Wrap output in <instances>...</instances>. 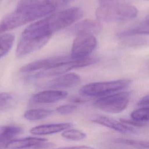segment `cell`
Masks as SVG:
<instances>
[{"instance_id":"1","label":"cell","mask_w":149,"mask_h":149,"mask_svg":"<svg viewBox=\"0 0 149 149\" xmlns=\"http://www.w3.org/2000/svg\"><path fill=\"white\" fill-rule=\"evenodd\" d=\"M83 15V10L77 7H73L56 12L36 22L27 27L22 34L26 36H51L80 19Z\"/></svg>"},{"instance_id":"2","label":"cell","mask_w":149,"mask_h":149,"mask_svg":"<svg viewBox=\"0 0 149 149\" xmlns=\"http://www.w3.org/2000/svg\"><path fill=\"white\" fill-rule=\"evenodd\" d=\"M52 5L30 6L16 8L0 22V34L23 26L30 22L47 16L56 10Z\"/></svg>"},{"instance_id":"3","label":"cell","mask_w":149,"mask_h":149,"mask_svg":"<svg viewBox=\"0 0 149 149\" xmlns=\"http://www.w3.org/2000/svg\"><path fill=\"white\" fill-rule=\"evenodd\" d=\"M137 8L129 3L113 2L101 5L95 12L98 20L108 22H123L131 20L137 15Z\"/></svg>"},{"instance_id":"4","label":"cell","mask_w":149,"mask_h":149,"mask_svg":"<svg viewBox=\"0 0 149 149\" xmlns=\"http://www.w3.org/2000/svg\"><path fill=\"white\" fill-rule=\"evenodd\" d=\"M129 79L91 83L83 86L79 90V93L84 97H104L126 88L130 83Z\"/></svg>"},{"instance_id":"5","label":"cell","mask_w":149,"mask_h":149,"mask_svg":"<svg viewBox=\"0 0 149 149\" xmlns=\"http://www.w3.org/2000/svg\"><path fill=\"white\" fill-rule=\"evenodd\" d=\"M130 101V93L119 91L100 97L94 102V106L104 112L118 113L123 111Z\"/></svg>"},{"instance_id":"6","label":"cell","mask_w":149,"mask_h":149,"mask_svg":"<svg viewBox=\"0 0 149 149\" xmlns=\"http://www.w3.org/2000/svg\"><path fill=\"white\" fill-rule=\"evenodd\" d=\"M97 61V58L91 56H86L82 58L71 59L70 61L65 62L53 68L42 70L34 74L33 77L40 78L61 75L74 69L91 65L95 63Z\"/></svg>"},{"instance_id":"7","label":"cell","mask_w":149,"mask_h":149,"mask_svg":"<svg viewBox=\"0 0 149 149\" xmlns=\"http://www.w3.org/2000/svg\"><path fill=\"white\" fill-rule=\"evenodd\" d=\"M51 36H26L22 34L16 50L17 57H23L37 51L49 41Z\"/></svg>"},{"instance_id":"8","label":"cell","mask_w":149,"mask_h":149,"mask_svg":"<svg viewBox=\"0 0 149 149\" xmlns=\"http://www.w3.org/2000/svg\"><path fill=\"white\" fill-rule=\"evenodd\" d=\"M97 39L93 35L81 34L77 36L74 40L70 56L73 59H79L88 56L96 47Z\"/></svg>"},{"instance_id":"9","label":"cell","mask_w":149,"mask_h":149,"mask_svg":"<svg viewBox=\"0 0 149 149\" xmlns=\"http://www.w3.org/2000/svg\"><path fill=\"white\" fill-rule=\"evenodd\" d=\"M54 144L47 139L36 137H28L21 139L12 140L6 145L7 149H45Z\"/></svg>"},{"instance_id":"10","label":"cell","mask_w":149,"mask_h":149,"mask_svg":"<svg viewBox=\"0 0 149 149\" xmlns=\"http://www.w3.org/2000/svg\"><path fill=\"white\" fill-rule=\"evenodd\" d=\"M73 59L70 56H55L46 59L38 60L23 66L20 68V72L23 73L32 72L38 70H47L53 68L65 62Z\"/></svg>"},{"instance_id":"11","label":"cell","mask_w":149,"mask_h":149,"mask_svg":"<svg viewBox=\"0 0 149 149\" xmlns=\"http://www.w3.org/2000/svg\"><path fill=\"white\" fill-rule=\"evenodd\" d=\"M90 120L94 123L108 127L119 133L124 134H133L136 133L135 129L133 127L108 116L100 115H94L91 117Z\"/></svg>"},{"instance_id":"12","label":"cell","mask_w":149,"mask_h":149,"mask_svg":"<svg viewBox=\"0 0 149 149\" xmlns=\"http://www.w3.org/2000/svg\"><path fill=\"white\" fill-rule=\"evenodd\" d=\"M102 30L101 23L95 20L85 19L77 23L70 29L72 34L75 36L81 34L95 35L99 34Z\"/></svg>"},{"instance_id":"13","label":"cell","mask_w":149,"mask_h":149,"mask_svg":"<svg viewBox=\"0 0 149 149\" xmlns=\"http://www.w3.org/2000/svg\"><path fill=\"white\" fill-rule=\"evenodd\" d=\"M80 82V77L75 73H68L58 76L48 81L45 86L47 87L54 89L67 88L74 87Z\"/></svg>"},{"instance_id":"14","label":"cell","mask_w":149,"mask_h":149,"mask_svg":"<svg viewBox=\"0 0 149 149\" xmlns=\"http://www.w3.org/2000/svg\"><path fill=\"white\" fill-rule=\"evenodd\" d=\"M67 95V92L62 90H46L34 94L31 100L37 104H52L64 99Z\"/></svg>"},{"instance_id":"15","label":"cell","mask_w":149,"mask_h":149,"mask_svg":"<svg viewBox=\"0 0 149 149\" xmlns=\"http://www.w3.org/2000/svg\"><path fill=\"white\" fill-rule=\"evenodd\" d=\"M72 124L69 122L45 124L32 127L30 132L34 135H48L63 132L71 127Z\"/></svg>"},{"instance_id":"16","label":"cell","mask_w":149,"mask_h":149,"mask_svg":"<svg viewBox=\"0 0 149 149\" xmlns=\"http://www.w3.org/2000/svg\"><path fill=\"white\" fill-rule=\"evenodd\" d=\"M66 3L63 0H21L17 8L30 6H47L52 5L57 9L63 6Z\"/></svg>"},{"instance_id":"17","label":"cell","mask_w":149,"mask_h":149,"mask_svg":"<svg viewBox=\"0 0 149 149\" xmlns=\"http://www.w3.org/2000/svg\"><path fill=\"white\" fill-rule=\"evenodd\" d=\"M53 113V111L44 108L31 109L26 111L24 113V118L30 121L38 120L45 119Z\"/></svg>"},{"instance_id":"18","label":"cell","mask_w":149,"mask_h":149,"mask_svg":"<svg viewBox=\"0 0 149 149\" xmlns=\"http://www.w3.org/2000/svg\"><path fill=\"white\" fill-rule=\"evenodd\" d=\"M137 34H149V19L143 21L136 27L120 32L118 34L119 37H126Z\"/></svg>"},{"instance_id":"19","label":"cell","mask_w":149,"mask_h":149,"mask_svg":"<svg viewBox=\"0 0 149 149\" xmlns=\"http://www.w3.org/2000/svg\"><path fill=\"white\" fill-rule=\"evenodd\" d=\"M15 97L11 93L3 92L0 93V112L7 111L16 104Z\"/></svg>"},{"instance_id":"20","label":"cell","mask_w":149,"mask_h":149,"mask_svg":"<svg viewBox=\"0 0 149 149\" xmlns=\"http://www.w3.org/2000/svg\"><path fill=\"white\" fill-rule=\"evenodd\" d=\"M14 41L15 36L12 34H5L0 36V58L10 51Z\"/></svg>"},{"instance_id":"21","label":"cell","mask_w":149,"mask_h":149,"mask_svg":"<svg viewBox=\"0 0 149 149\" xmlns=\"http://www.w3.org/2000/svg\"><path fill=\"white\" fill-rule=\"evenodd\" d=\"M131 119L145 123L149 121V107H142L134 110L130 114Z\"/></svg>"},{"instance_id":"22","label":"cell","mask_w":149,"mask_h":149,"mask_svg":"<svg viewBox=\"0 0 149 149\" xmlns=\"http://www.w3.org/2000/svg\"><path fill=\"white\" fill-rule=\"evenodd\" d=\"M115 142L132 146L138 149H149V141L141 140H133L127 139H118Z\"/></svg>"},{"instance_id":"23","label":"cell","mask_w":149,"mask_h":149,"mask_svg":"<svg viewBox=\"0 0 149 149\" xmlns=\"http://www.w3.org/2000/svg\"><path fill=\"white\" fill-rule=\"evenodd\" d=\"M62 136L68 140L79 141L85 139L86 137V134L81 130L78 129H68L62 133Z\"/></svg>"},{"instance_id":"24","label":"cell","mask_w":149,"mask_h":149,"mask_svg":"<svg viewBox=\"0 0 149 149\" xmlns=\"http://www.w3.org/2000/svg\"><path fill=\"white\" fill-rule=\"evenodd\" d=\"M77 107L73 104H65L56 108V111L61 115H68L75 111Z\"/></svg>"},{"instance_id":"25","label":"cell","mask_w":149,"mask_h":149,"mask_svg":"<svg viewBox=\"0 0 149 149\" xmlns=\"http://www.w3.org/2000/svg\"><path fill=\"white\" fill-rule=\"evenodd\" d=\"M139 107H149V94L143 97L137 102Z\"/></svg>"},{"instance_id":"26","label":"cell","mask_w":149,"mask_h":149,"mask_svg":"<svg viewBox=\"0 0 149 149\" xmlns=\"http://www.w3.org/2000/svg\"><path fill=\"white\" fill-rule=\"evenodd\" d=\"M56 149H95V148L86 146H72V147H61Z\"/></svg>"},{"instance_id":"27","label":"cell","mask_w":149,"mask_h":149,"mask_svg":"<svg viewBox=\"0 0 149 149\" xmlns=\"http://www.w3.org/2000/svg\"><path fill=\"white\" fill-rule=\"evenodd\" d=\"M98 1L101 3V5H104V4L113 3V2H118L119 0H98Z\"/></svg>"},{"instance_id":"28","label":"cell","mask_w":149,"mask_h":149,"mask_svg":"<svg viewBox=\"0 0 149 149\" xmlns=\"http://www.w3.org/2000/svg\"><path fill=\"white\" fill-rule=\"evenodd\" d=\"M72 101L75 103H79V102H82L84 101V100L83 98H81L80 97H74L72 98Z\"/></svg>"},{"instance_id":"29","label":"cell","mask_w":149,"mask_h":149,"mask_svg":"<svg viewBox=\"0 0 149 149\" xmlns=\"http://www.w3.org/2000/svg\"><path fill=\"white\" fill-rule=\"evenodd\" d=\"M63 1L66 3V2H69V1H73V0H63Z\"/></svg>"},{"instance_id":"30","label":"cell","mask_w":149,"mask_h":149,"mask_svg":"<svg viewBox=\"0 0 149 149\" xmlns=\"http://www.w3.org/2000/svg\"><path fill=\"white\" fill-rule=\"evenodd\" d=\"M0 149H1V148H0Z\"/></svg>"}]
</instances>
